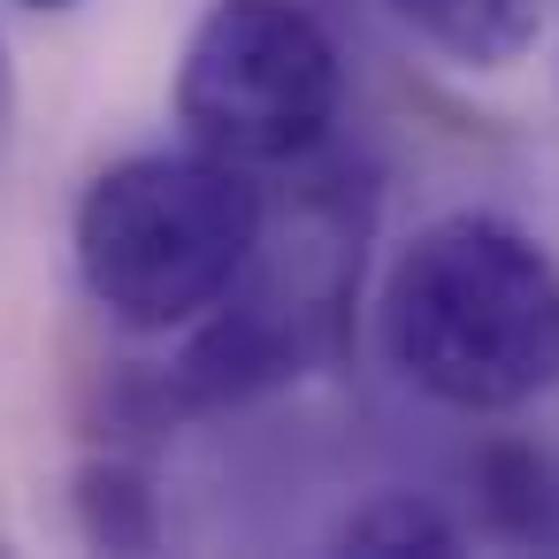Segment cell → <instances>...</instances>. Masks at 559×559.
<instances>
[{
	"label": "cell",
	"instance_id": "6da1fadb",
	"mask_svg": "<svg viewBox=\"0 0 559 559\" xmlns=\"http://www.w3.org/2000/svg\"><path fill=\"white\" fill-rule=\"evenodd\" d=\"M399 383L452 414H513L559 383V261L506 215L421 223L376 299Z\"/></svg>",
	"mask_w": 559,
	"mask_h": 559
},
{
	"label": "cell",
	"instance_id": "7a4b0ae2",
	"mask_svg": "<svg viewBox=\"0 0 559 559\" xmlns=\"http://www.w3.org/2000/svg\"><path fill=\"white\" fill-rule=\"evenodd\" d=\"M261 185L223 154H131L78 200V276L123 330H185L223 307L261 253Z\"/></svg>",
	"mask_w": 559,
	"mask_h": 559
},
{
	"label": "cell",
	"instance_id": "3957f363",
	"mask_svg": "<svg viewBox=\"0 0 559 559\" xmlns=\"http://www.w3.org/2000/svg\"><path fill=\"white\" fill-rule=\"evenodd\" d=\"M345 62L299 0H215L177 62V123L223 162H299L330 139Z\"/></svg>",
	"mask_w": 559,
	"mask_h": 559
},
{
	"label": "cell",
	"instance_id": "277c9868",
	"mask_svg": "<svg viewBox=\"0 0 559 559\" xmlns=\"http://www.w3.org/2000/svg\"><path fill=\"white\" fill-rule=\"evenodd\" d=\"M292 376H299V330L269 299H238L230 292V307H207L200 337L169 368V391L185 406H238V399L276 391Z\"/></svg>",
	"mask_w": 559,
	"mask_h": 559
},
{
	"label": "cell",
	"instance_id": "5b68a950",
	"mask_svg": "<svg viewBox=\"0 0 559 559\" xmlns=\"http://www.w3.org/2000/svg\"><path fill=\"white\" fill-rule=\"evenodd\" d=\"M391 9L460 70H513L544 32V0H391Z\"/></svg>",
	"mask_w": 559,
	"mask_h": 559
},
{
	"label": "cell",
	"instance_id": "8992f818",
	"mask_svg": "<svg viewBox=\"0 0 559 559\" xmlns=\"http://www.w3.org/2000/svg\"><path fill=\"white\" fill-rule=\"evenodd\" d=\"M78 528H85L100 551H154V544H162L154 483H146L131 460H93V467H78Z\"/></svg>",
	"mask_w": 559,
	"mask_h": 559
},
{
	"label": "cell",
	"instance_id": "52a82bcc",
	"mask_svg": "<svg viewBox=\"0 0 559 559\" xmlns=\"http://www.w3.org/2000/svg\"><path fill=\"white\" fill-rule=\"evenodd\" d=\"M330 544H337V551H368V559H399V551H452L460 528H452V513H437V506L414 498V490H376V498H360V506L337 521Z\"/></svg>",
	"mask_w": 559,
	"mask_h": 559
},
{
	"label": "cell",
	"instance_id": "ba28073f",
	"mask_svg": "<svg viewBox=\"0 0 559 559\" xmlns=\"http://www.w3.org/2000/svg\"><path fill=\"white\" fill-rule=\"evenodd\" d=\"M475 483H483V513H490L498 536H551V475L528 444L483 452Z\"/></svg>",
	"mask_w": 559,
	"mask_h": 559
},
{
	"label": "cell",
	"instance_id": "9c48e42d",
	"mask_svg": "<svg viewBox=\"0 0 559 559\" xmlns=\"http://www.w3.org/2000/svg\"><path fill=\"white\" fill-rule=\"evenodd\" d=\"M24 9H78V0H24Z\"/></svg>",
	"mask_w": 559,
	"mask_h": 559
}]
</instances>
